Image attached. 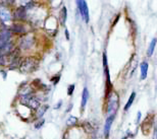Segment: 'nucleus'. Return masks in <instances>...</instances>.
<instances>
[{
	"mask_svg": "<svg viewBox=\"0 0 157 139\" xmlns=\"http://www.w3.org/2000/svg\"><path fill=\"white\" fill-rule=\"evenodd\" d=\"M120 107V98L116 92H112L107 98V114L108 116H115Z\"/></svg>",
	"mask_w": 157,
	"mask_h": 139,
	"instance_id": "obj_1",
	"label": "nucleus"
},
{
	"mask_svg": "<svg viewBox=\"0 0 157 139\" xmlns=\"http://www.w3.org/2000/svg\"><path fill=\"white\" fill-rule=\"evenodd\" d=\"M37 68V61L33 57H28L25 58L21 62L20 70L23 73H30L33 72L35 69Z\"/></svg>",
	"mask_w": 157,
	"mask_h": 139,
	"instance_id": "obj_2",
	"label": "nucleus"
},
{
	"mask_svg": "<svg viewBox=\"0 0 157 139\" xmlns=\"http://www.w3.org/2000/svg\"><path fill=\"white\" fill-rule=\"evenodd\" d=\"M154 118H155L154 115H148V116L146 117V119L143 121L141 129L145 135H148L150 130H151L152 126H153V123H154Z\"/></svg>",
	"mask_w": 157,
	"mask_h": 139,
	"instance_id": "obj_3",
	"label": "nucleus"
},
{
	"mask_svg": "<svg viewBox=\"0 0 157 139\" xmlns=\"http://www.w3.org/2000/svg\"><path fill=\"white\" fill-rule=\"evenodd\" d=\"M77 5L80 9V12H81V15L83 16L84 20L86 23H89V10H88V6H87V3L86 1H77Z\"/></svg>",
	"mask_w": 157,
	"mask_h": 139,
	"instance_id": "obj_4",
	"label": "nucleus"
},
{
	"mask_svg": "<svg viewBox=\"0 0 157 139\" xmlns=\"http://www.w3.org/2000/svg\"><path fill=\"white\" fill-rule=\"evenodd\" d=\"M34 44V37L32 35H26L20 40V47L21 49H30Z\"/></svg>",
	"mask_w": 157,
	"mask_h": 139,
	"instance_id": "obj_5",
	"label": "nucleus"
},
{
	"mask_svg": "<svg viewBox=\"0 0 157 139\" xmlns=\"http://www.w3.org/2000/svg\"><path fill=\"white\" fill-rule=\"evenodd\" d=\"M10 32L8 30H3L0 32V49L4 47L8 42H10Z\"/></svg>",
	"mask_w": 157,
	"mask_h": 139,
	"instance_id": "obj_6",
	"label": "nucleus"
},
{
	"mask_svg": "<svg viewBox=\"0 0 157 139\" xmlns=\"http://www.w3.org/2000/svg\"><path fill=\"white\" fill-rule=\"evenodd\" d=\"M113 120H114V116H108L105 121V125H104V136L105 138H108L109 136V131H110L111 125L113 123Z\"/></svg>",
	"mask_w": 157,
	"mask_h": 139,
	"instance_id": "obj_7",
	"label": "nucleus"
},
{
	"mask_svg": "<svg viewBox=\"0 0 157 139\" xmlns=\"http://www.w3.org/2000/svg\"><path fill=\"white\" fill-rule=\"evenodd\" d=\"M9 32L10 33H18V35H23V33H26V30L23 28V25H18V23H15V25H12L10 28H9Z\"/></svg>",
	"mask_w": 157,
	"mask_h": 139,
	"instance_id": "obj_8",
	"label": "nucleus"
},
{
	"mask_svg": "<svg viewBox=\"0 0 157 139\" xmlns=\"http://www.w3.org/2000/svg\"><path fill=\"white\" fill-rule=\"evenodd\" d=\"M26 9L27 8L23 6L18 7V8L14 11V15H13L14 18H15V20H23L26 16Z\"/></svg>",
	"mask_w": 157,
	"mask_h": 139,
	"instance_id": "obj_9",
	"label": "nucleus"
},
{
	"mask_svg": "<svg viewBox=\"0 0 157 139\" xmlns=\"http://www.w3.org/2000/svg\"><path fill=\"white\" fill-rule=\"evenodd\" d=\"M0 20L4 21V23H6V21L10 20V13H9V11L5 8H3V7L0 8Z\"/></svg>",
	"mask_w": 157,
	"mask_h": 139,
	"instance_id": "obj_10",
	"label": "nucleus"
},
{
	"mask_svg": "<svg viewBox=\"0 0 157 139\" xmlns=\"http://www.w3.org/2000/svg\"><path fill=\"white\" fill-rule=\"evenodd\" d=\"M88 100H89V92H88V88L85 87L83 90V95H82V103H81V108L82 110L85 109L86 104H87Z\"/></svg>",
	"mask_w": 157,
	"mask_h": 139,
	"instance_id": "obj_11",
	"label": "nucleus"
},
{
	"mask_svg": "<svg viewBox=\"0 0 157 139\" xmlns=\"http://www.w3.org/2000/svg\"><path fill=\"white\" fill-rule=\"evenodd\" d=\"M140 68H141V79H145L148 73V63L146 61H143L140 65Z\"/></svg>",
	"mask_w": 157,
	"mask_h": 139,
	"instance_id": "obj_12",
	"label": "nucleus"
},
{
	"mask_svg": "<svg viewBox=\"0 0 157 139\" xmlns=\"http://www.w3.org/2000/svg\"><path fill=\"white\" fill-rule=\"evenodd\" d=\"M66 17H67V11H66L65 7H62L59 12V21H60L61 25H65V21H66Z\"/></svg>",
	"mask_w": 157,
	"mask_h": 139,
	"instance_id": "obj_13",
	"label": "nucleus"
},
{
	"mask_svg": "<svg viewBox=\"0 0 157 139\" xmlns=\"http://www.w3.org/2000/svg\"><path fill=\"white\" fill-rule=\"evenodd\" d=\"M27 106H29L33 110H38L40 108V102L37 99H35V98H32V99L29 100Z\"/></svg>",
	"mask_w": 157,
	"mask_h": 139,
	"instance_id": "obj_14",
	"label": "nucleus"
},
{
	"mask_svg": "<svg viewBox=\"0 0 157 139\" xmlns=\"http://www.w3.org/2000/svg\"><path fill=\"white\" fill-rule=\"evenodd\" d=\"M32 92V88H31L30 85H27V84H23L20 87V93L23 95H31Z\"/></svg>",
	"mask_w": 157,
	"mask_h": 139,
	"instance_id": "obj_15",
	"label": "nucleus"
},
{
	"mask_svg": "<svg viewBox=\"0 0 157 139\" xmlns=\"http://www.w3.org/2000/svg\"><path fill=\"white\" fill-rule=\"evenodd\" d=\"M156 43H157V39H156V38H154V39H152L151 43H150V46H149L148 52H147V54H148V56H152V54H153V52H154V49H155Z\"/></svg>",
	"mask_w": 157,
	"mask_h": 139,
	"instance_id": "obj_16",
	"label": "nucleus"
},
{
	"mask_svg": "<svg viewBox=\"0 0 157 139\" xmlns=\"http://www.w3.org/2000/svg\"><path fill=\"white\" fill-rule=\"evenodd\" d=\"M135 98H136V93L135 92H132V95H131L130 99H128L127 105H125V111H128V110L131 108V106H132V104H133V102H134V100H135Z\"/></svg>",
	"mask_w": 157,
	"mask_h": 139,
	"instance_id": "obj_17",
	"label": "nucleus"
},
{
	"mask_svg": "<svg viewBox=\"0 0 157 139\" xmlns=\"http://www.w3.org/2000/svg\"><path fill=\"white\" fill-rule=\"evenodd\" d=\"M47 109H48V107L47 106L39 108V109H38V112H37V118H41L43 115L45 114V112L47 111Z\"/></svg>",
	"mask_w": 157,
	"mask_h": 139,
	"instance_id": "obj_18",
	"label": "nucleus"
},
{
	"mask_svg": "<svg viewBox=\"0 0 157 139\" xmlns=\"http://www.w3.org/2000/svg\"><path fill=\"white\" fill-rule=\"evenodd\" d=\"M32 86H34L35 88H42V87H45V85L41 83V81L39 79H36L32 82Z\"/></svg>",
	"mask_w": 157,
	"mask_h": 139,
	"instance_id": "obj_19",
	"label": "nucleus"
},
{
	"mask_svg": "<svg viewBox=\"0 0 157 139\" xmlns=\"http://www.w3.org/2000/svg\"><path fill=\"white\" fill-rule=\"evenodd\" d=\"M77 121H78V119L76 118V117H70V118H68V120H67V122H66V123H67V125H75L76 123H77Z\"/></svg>",
	"mask_w": 157,
	"mask_h": 139,
	"instance_id": "obj_20",
	"label": "nucleus"
},
{
	"mask_svg": "<svg viewBox=\"0 0 157 139\" xmlns=\"http://www.w3.org/2000/svg\"><path fill=\"white\" fill-rule=\"evenodd\" d=\"M73 90H75V84H70V86H68V88H67V95H73Z\"/></svg>",
	"mask_w": 157,
	"mask_h": 139,
	"instance_id": "obj_21",
	"label": "nucleus"
},
{
	"mask_svg": "<svg viewBox=\"0 0 157 139\" xmlns=\"http://www.w3.org/2000/svg\"><path fill=\"white\" fill-rule=\"evenodd\" d=\"M59 79H60V75H56V76H54V77L51 78V81L53 82V84H57V82L59 81Z\"/></svg>",
	"mask_w": 157,
	"mask_h": 139,
	"instance_id": "obj_22",
	"label": "nucleus"
},
{
	"mask_svg": "<svg viewBox=\"0 0 157 139\" xmlns=\"http://www.w3.org/2000/svg\"><path fill=\"white\" fill-rule=\"evenodd\" d=\"M43 124H44V120H42V121H40L39 123L37 124V125H35V128H36V129H39L40 127L43 126Z\"/></svg>",
	"mask_w": 157,
	"mask_h": 139,
	"instance_id": "obj_23",
	"label": "nucleus"
},
{
	"mask_svg": "<svg viewBox=\"0 0 157 139\" xmlns=\"http://www.w3.org/2000/svg\"><path fill=\"white\" fill-rule=\"evenodd\" d=\"M153 139H157V124L155 125V128H154V132H153Z\"/></svg>",
	"mask_w": 157,
	"mask_h": 139,
	"instance_id": "obj_24",
	"label": "nucleus"
},
{
	"mask_svg": "<svg viewBox=\"0 0 157 139\" xmlns=\"http://www.w3.org/2000/svg\"><path fill=\"white\" fill-rule=\"evenodd\" d=\"M65 37H66V39L67 40H70V33H68L67 30H65Z\"/></svg>",
	"mask_w": 157,
	"mask_h": 139,
	"instance_id": "obj_25",
	"label": "nucleus"
},
{
	"mask_svg": "<svg viewBox=\"0 0 157 139\" xmlns=\"http://www.w3.org/2000/svg\"><path fill=\"white\" fill-rule=\"evenodd\" d=\"M61 104H62V103H61V102H59V103H58V104H57V105H56V106H55V109H58V108L61 106Z\"/></svg>",
	"mask_w": 157,
	"mask_h": 139,
	"instance_id": "obj_26",
	"label": "nucleus"
},
{
	"mask_svg": "<svg viewBox=\"0 0 157 139\" xmlns=\"http://www.w3.org/2000/svg\"><path fill=\"white\" fill-rule=\"evenodd\" d=\"M123 139H125V138H123Z\"/></svg>",
	"mask_w": 157,
	"mask_h": 139,
	"instance_id": "obj_27",
	"label": "nucleus"
}]
</instances>
